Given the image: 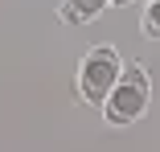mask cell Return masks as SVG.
<instances>
[{
    "mask_svg": "<svg viewBox=\"0 0 160 152\" xmlns=\"http://www.w3.org/2000/svg\"><path fill=\"white\" fill-rule=\"evenodd\" d=\"M111 8V0H62L58 4V21L62 25H90Z\"/></svg>",
    "mask_w": 160,
    "mask_h": 152,
    "instance_id": "3",
    "label": "cell"
},
{
    "mask_svg": "<svg viewBox=\"0 0 160 152\" xmlns=\"http://www.w3.org/2000/svg\"><path fill=\"white\" fill-rule=\"evenodd\" d=\"M127 4H132V0H111V8H127Z\"/></svg>",
    "mask_w": 160,
    "mask_h": 152,
    "instance_id": "5",
    "label": "cell"
},
{
    "mask_svg": "<svg viewBox=\"0 0 160 152\" xmlns=\"http://www.w3.org/2000/svg\"><path fill=\"white\" fill-rule=\"evenodd\" d=\"M140 33L152 37V41H160V0H148V4H144V13H140Z\"/></svg>",
    "mask_w": 160,
    "mask_h": 152,
    "instance_id": "4",
    "label": "cell"
},
{
    "mask_svg": "<svg viewBox=\"0 0 160 152\" xmlns=\"http://www.w3.org/2000/svg\"><path fill=\"white\" fill-rule=\"evenodd\" d=\"M119 78H123V58H119L115 45L86 49L82 62H78V99L90 103V107H103Z\"/></svg>",
    "mask_w": 160,
    "mask_h": 152,
    "instance_id": "2",
    "label": "cell"
},
{
    "mask_svg": "<svg viewBox=\"0 0 160 152\" xmlns=\"http://www.w3.org/2000/svg\"><path fill=\"white\" fill-rule=\"evenodd\" d=\"M152 103V78H148V66L144 62H132V66H123V78L115 82V90L107 95L103 103V119H107V128H132L144 119Z\"/></svg>",
    "mask_w": 160,
    "mask_h": 152,
    "instance_id": "1",
    "label": "cell"
}]
</instances>
